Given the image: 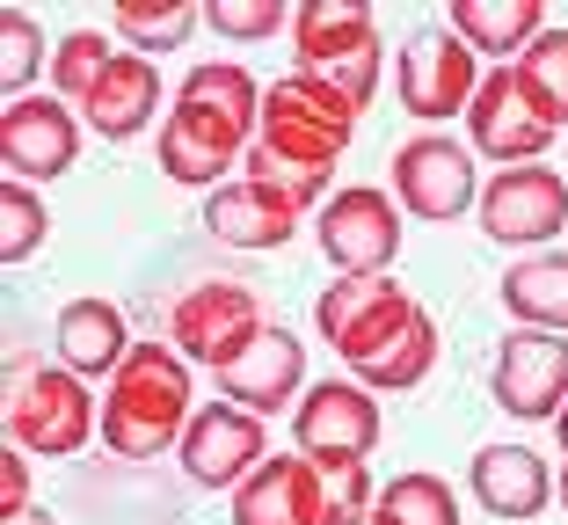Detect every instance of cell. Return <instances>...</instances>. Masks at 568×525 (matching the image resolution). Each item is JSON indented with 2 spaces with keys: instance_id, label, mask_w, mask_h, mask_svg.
Masks as SVG:
<instances>
[{
  "instance_id": "cell-12",
  "label": "cell",
  "mask_w": 568,
  "mask_h": 525,
  "mask_svg": "<svg viewBox=\"0 0 568 525\" xmlns=\"http://www.w3.org/2000/svg\"><path fill=\"white\" fill-rule=\"evenodd\" d=\"M488 394L510 424H547L568 408V336H547V329H510L496 351V373H488Z\"/></svg>"
},
{
  "instance_id": "cell-15",
  "label": "cell",
  "mask_w": 568,
  "mask_h": 525,
  "mask_svg": "<svg viewBox=\"0 0 568 525\" xmlns=\"http://www.w3.org/2000/svg\"><path fill=\"white\" fill-rule=\"evenodd\" d=\"M467 147L488 153L496 169H532L539 153L554 147V124L539 118V102L525 95L518 67L481 73V95H474V110H467Z\"/></svg>"
},
{
  "instance_id": "cell-17",
  "label": "cell",
  "mask_w": 568,
  "mask_h": 525,
  "mask_svg": "<svg viewBox=\"0 0 568 525\" xmlns=\"http://www.w3.org/2000/svg\"><path fill=\"white\" fill-rule=\"evenodd\" d=\"M212 380H219V402H234V408H248V416L270 424V416H284V408L306 402V351H300L292 329L270 322L263 336H255L226 373H212Z\"/></svg>"
},
{
  "instance_id": "cell-2",
  "label": "cell",
  "mask_w": 568,
  "mask_h": 525,
  "mask_svg": "<svg viewBox=\"0 0 568 525\" xmlns=\"http://www.w3.org/2000/svg\"><path fill=\"white\" fill-rule=\"evenodd\" d=\"M357 110L351 95L335 81H321V73H284V81H270L263 95V132H255L248 147V183L277 190V198H292L306 212V204H321V190H328L335 161L351 153V132H357Z\"/></svg>"
},
{
  "instance_id": "cell-32",
  "label": "cell",
  "mask_w": 568,
  "mask_h": 525,
  "mask_svg": "<svg viewBox=\"0 0 568 525\" xmlns=\"http://www.w3.org/2000/svg\"><path fill=\"white\" fill-rule=\"evenodd\" d=\"M204 22H212L219 37L255 44V37H270V30H292V8H284V0H212V8H204Z\"/></svg>"
},
{
  "instance_id": "cell-4",
  "label": "cell",
  "mask_w": 568,
  "mask_h": 525,
  "mask_svg": "<svg viewBox=\"0 0 568 525\" xmlns=\"http://www.w3.org/2000/svg\"><path fill=\"white\" fill-rule=\"evenodd\" d=\"M190 416H197V380L175 343H132L118 365L110 394H102V445L118 460H161L183 445Z\"/></svg>"
},
{
  "instance_id": "cell-5",
  "label": "cell",
  "mask_w": 568,
  "mask_h": 525,
  "mask_svg": "<svg viewBox=\"0 0 568 525\" xmlns=\"http://www.w3.org/2000/svg\"><path fill=\"white\" fill-rule=\"evenodd\" d=\"M0 416H8V445L37 460H67L88 438H102L95 394L67 365H8V408Z\"/></svg>"
},
{
  "instance_id": "cell-13",
  "label": "cell",
  "mask_w": 568,
  "mask_h": 525,
  "mask_svg": "<svg viewBox=\"0 0 568 525\" xmlns=\"http://www.w3.org/2000/svg\"><path fill=\"white\" fill-rule=\"evenodd\" d=\"M81 110L59 95H22L0 110V161H8V183H59V175L81 161Z\"/></svg>"
},
{
  "instance_id": "cell-27",
  "label": "cell",
  "mask_w": 568,
  "mask_h": 525,
  "mask_svg": "<svg viewBox=\"0 0 568 525\" xmlns=\"http://www.w3.org/2000/svg\"><path fill=\"white\" fill-rule=\"evenodd\" d=\"M204 22V8H146V0H124L110 8V37H132L139 59H161V51L190 44V30Z\"/></svg>"
},
{
  "instance_id": "cell-6",
  "label": "cell",
  "mask_w": 568,
  "mask_h": 525,
  "mask_svg": "<svg viewBox=\"0 0 568 525\" xmlns=\"http://www.w3.org/2000/svg\"><path fill=\"white\" fill-rule=\"evenodd\" d=\"M292 51L300 73H321L365 110L379 95V16L365 0H300L292 8Z\"/></svg>"
},
{
  "instance_id": "cell-22",
  "label": "cell",
  "mask_w": 568,
  "mask_h": 525,
  "mask_svg": "<svg viewBox=\"0 0 568 525\" xmlns=\"http://www.w3.org/2000/svg\"><path fill=\"white\" fill-rule=\"evenodd\" d=\"M51 336H59V365L81 380H118V365L132 357V322L110 300H67Z\"/></svg>"
},
{
  "instance_id": "cell-10",
  "label": "cell",
  "mask_w": 568,
  "mask_h": 525,
  "mask_svg": "<svg viewBox=\"0 0 568 525\" xmlns=\"http://www.w3.org/2000/svg\"><path fill=\"white\" fill-rule=\"evenodd\" d=\"M394 204L416 220H459L481 204V175H474V147L445 132H416L408 147H394Z\"/></svg>"
},
{
  "instance_id": "cell-29",
  "label": "cell",
  "mask_w": 568,
  "mask_h": 525,
  "mask_svg": "<svg viewBox=\"0 0 568 525\" xmlns=\"http://www.w3.org/2000/svg\"><path fill=\"white\" fill-rule=\"evenodd\" d=\"M518 81H525V95L539 102V118L561 132V124H568V30H547L532 51H525Z\"/></svg>"
},
{
  "instance_id": "cell-3",
  "label": "cell",
  "mask_w": 568,
  "mask_h": 525,
  "mask_svg": "<svg viewBox=\"0 0 568 525\" xmlns=\"http://www.w3.org/2000/svg\"><path fill=\"white\" fill-rule=\"evenodd\" d=\"M263 95L270 88L248 67H234V59L190 67V81L175 88V102L161 118V139H153L161 175L183 190H204V198L226 190V175L248 161L255 132H263Z\"/></svg>"
},
{
  "instance_id": "cell-21",
  "label": "cell",
  "mask_w": 568,
  "mask_h": 525,
  "mask_svg": "<svg viewBox=\"0 0 568 525\" xmlns=\"http://www.w3.org/2000/svg\"><path fill=\"white\" fill-rule=\"evenodd\" d=\"M161 102H175V95H168V81L153 73V59L118 51V67L102 73V88L81 102V124L95 139H139L153 124V110H161Z\"/></svg>"
},
{
  "instance_id": "cell-24",
  "label": "cell",
  "mask_w": 568,
  "mask_h": 525,
  "mask_svg": "<svg viewBox=\"0 0 568 525\" xmlns=\"http://www.w3.org/2000/svg\"><path fill=\"white\" fill-rule=\"evenodd\" d=\"M503 306L510 322L547 329V336H568V249H539L525 263L503 271Z\"/></svg>"
},
{
  "instance_id": "cell-11",
  "label": "cell",
  "mask_w": 568,
  "mask_h": 525,
  "mask_svg": "<svg viewBox=\"0 0 568 525\" xmlns=\"http://www.w3.org/2000/svg\"><path fill=\"white\" fill-rule=\"evenodd\" d=\"M474 220L496 249H547L554 234L568 226V183L532 161V169H496V183H481V204Z\"/></svg>"
},
{
  "instance_id": "cell-34",
  "label": "cell",
  "mask_w": 568,
  "mask_h": 525,
  "mask_svg": "<svg viewBox=\"0 0 568 525\" xmlns=\"http://www.w3.org/2000/svg\"><path fill=\"white\" fill-rule=\"evenodd\" d=\"M0 525H59L44 504H22V511H0Z\"/></svg>"
},
{
  "instance_id": "cell-28",
  "label": "cell",
  "mask_w": 568,
  "mask_h": 525,
  "mask_svg": "<svg viewBox=\"0 0 568 525\" xmlns=\"http://www.w3.org/2000/svg\"><path fill=\"white\" fill-rule=\"evenodd\" d=\"M314 467H321V525H372V504H379L372 460H314Z\"/></svg>"
},
{
  "instance_id": "cell-14",
  "label": "cell",
  "mask_w": 568,
  "mask_h": 525,
  "mask_svg": "<svg viewBox=\"0 0 568 525\" xmlns=\"http://www.w3.org/2000/svg\"><path fill=\"white\" fill-rule=\"evenodd\" d=\"M175 460H183V475L197 482V489H241L270 460V424L248 416V408H234V402H204L197 416H190Z\"/></svg>"
},
{
  "instance_id": "cell-31",
  "label": "cell",
  "mask_w": 568,
  "mask_h": 525,
  "mask_svg": "<svg viewBox=\"0 0 568 525\" xmlns=\"http://www.w3.org/2000/svg\"><path fill=\"white\" fill-rule=\"evenodd\" d=\"M44 234H51L44 198H37L30 183H8L0 190V263H30V255L44 249Z\"/></svg>"
},
{
  "instance_id": "cell-25",
  "label": "cell",
  "mask_w": 568,
  "mask_h": 525,
  "mask_svg": "<svg viewBox=\"0 0 568 525\" xmlns=\"http://www.w3.org/2000/svg\"><path fill=\"white\" fill-rule=\"evenodd\" d=\"M372 525H459V496L445 475H394L379 482Z\"/></svg>"
},
{
  "instance_id": "cell-1",
  "label": "cell",
  "mask_w": 568,
  "mask_h": 525,
  "mask_svg": "<svg viewBox=\"0 0 568 525\" xmlns=\"http://www.w3.org/2000/svg\"><path fill=\"white\" fill-rule=\"evenodd\" d=\"M314 329L372 394H408L437 365V322L402 292V277H335L314 300Z\"/></svg>"
},
{
  "instance_id": "cell-33",
  "label": "cell",
  "mask_w": 568,
  "mask_h": 525,
  "mask_svg": "<svg viewBox=\"0 0 568 525\" xmlns=\"http://www.w3.org/2000/svg\"><path fill=\"white\" fill-rule=\"evenodd\" d=\"M30 504V453H0V511H22Z\"/></svg>"
},
{
  "instance_id": "cell-36",
  "label": "cell",
  "mask_w": 568,
  "mask_h": 525,
  "mask_svg": "<svg viewBox=\"0 0 568 525\" xmlns=\"http://www.w3.org/2000/svg\"><path fill=\"white\" fill-rule=\"evenodd\" d=\"M561 511H568V460H561Z\"/></svg>"
},
{
  "instance_id": "cell-9",
  "label": "cell",
  "mask_w": 568,
  "mask_h": 525,
  "mask_svg": "<svg viewBox=\"0 0 568 525\" xmlns=\"http://www.w3.org/2000/svg\"><path fill=\"white\" fill-rule=\"evenodd\" d=\"M321 255L335 263V277H394L402 255V204L372 183H351L321 204Z\"/></svg>"
},
{
  "instance_id": "cell-20",
  "label": "cell",
  "mask_w": 568,
  "mask_h": 525,
  "mask_svg": "<svg viewBox=\"0 0 568 525\" xmlns=\"http://www.w3.org/2000/svg\"><path fill=\"white\" fill-rule=\"evenodd\" d=\"M204 234L226 241V249H284V241L300 234V204L241 175V183L204 198Z\"/></svg>"
},
{
  "instance_id": "cell-26",
  "label": "cell",
  "mask_w": 568,
  "mask_h": 525,
  "mask_svg": "<svg viewBox=\"0 0 568 525\" xmlns=\"http://www.w3.org/2000/svg\"><path fill=\"white\" fill-rule=\"evenodd\" d=\"M110 67H118L110 30H73L67 44L51 51V88H59V102H73V110H81V102L102 88V73H110Z\"/></svg>"
},
{
  "instance_id": "cell-19",
  "label": "cell",
  "mask_w": 568,
  "mask_h": 525,
  "mask_svg": "<svg viewBox=\"0 0 568 525\" xmlns=\"http://www.w3.org/2000/svg\"><path fill=\"white\" fill-rule=\"evenodd\" d=\"M234 525H321V467L306 453H270L234 489Z\"/></svg>"
},
{
  "instance_id": "cell-7",
  "label": "cell",
  "mask_w": 568,
  "mask_h": 525,
  "mask_svg": "<svg viewBox=\"0 0 568 525\" xmlns=\"http://www.w3.org/2000/svg\"><path fill=\"white\" fill-rule=\"evenodd\" d=\"M263 329H270V314H263V300H255V285H241V277H204V285H190L183 300H175V314H168V343H175L190 365H204V373H226Z\"/></svg>"
},
{
  "instance_id": "cell-8",
  "label": "cell",
  "mask_w": 568,
  "mask_h": 525,
  "mask_svg": "<svg viewBox=\"0 0 568 525\" xmlns=\"http://www.w3.org/2000/svg\"><path fill=\"white\" fill-rule=\"evenodd\" d=\"M394 88H402V110L416 124H445V118H467L474 95H481V67H474L467 37L452 22H430L402 44V67H394Z\"/></svg>"
},
{
  "instance_id": "cell-23",
  "label": "cell",
  "mask_w": 568,
  "mask_h": 525,
  "mask_svg": "<svg viewBox=\"0 0 568 525\" xmlns=\"http://www.w3.org/2000/svg\"><path fill=\"white\" fill-rule=\"evenodd\" d=\"M452 30L467 37V51H488L496 67H518L525 51L554 30L539 0H452Z\"/></svg>"
},
{
  "instance_id": "cell-16",
  "label": "cell",
  "mask_w": 568,
  "mask_h": 525,
  "mask_svg": "<svg viewBox=\"0 0 568 525\" xmlns=\"http://www.w3.org/2000/svg\"><path fill=\"white\" fill-rule=\"evenodd\" d=\"M292 453L306 460H372L379 445V394L357 380H314L306 402L292 408Z\"/></svg>"
},
{
  "instance_id": "cell-30",
  "label": "cell",
  "mask_w": 568,
  "mask_h": 525,
  "mask_svg": "<svg viewBox=\"0 0 568 525\" xmlns=\"http://www.w3.org/2000/svg\"><path fill=\"white\" fill-rule=\"evenodd\" d=\"M44 59H51V44H44V30H37V16L30 8H8V16H0V95L22 102V88L37 81Z\"/></svg>"
},
{
  "instance_id": "cell-18",
  "label": "cell",
  "mask_w": 568,
  "mask_h": 525,
  "mask_svg": "<svg viewBox=\"0 0 568 525\" xmlns=\"http://www.w3.org/2000/svg\"><path fill=\"white\" fill-rule=\"evenodd\" d=\"M467 489L488 518H539V511L554 504V467H547V453L503 438V445H481V453H474Z\"/></svg>"
},
{
  "instance_id": "cell-35",
  "label": "cell",
  "mask_w": 568,
  "mask_h": 525,
  "mask_svg": "<svg viewBox=\"0 0 568 525\" xmlns=\"http://www.w3.org/2000/svg\"><path fill=\"white\" fill-rule=\"evenodd\" d=\"M554 424H561V431H554V438H561V460H568V408H561V416H554Z\"/></svg>"
}]
</instances>
